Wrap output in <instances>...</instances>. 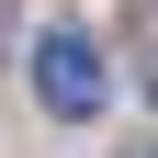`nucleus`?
Returning a JSON list of instances; mask_svg holds the SVG:
<instances>
[{
    "instance_id": "nucleus-1",
    "label": "nucleus",
    "mask_w": 158,
    "mask_h": 158,
    "mask_svg": "<svg viewBox=\"0 0 158 158\" xmlns=\"http://www.w3.org/2000/svg\"><path fill=\"white\" fill-rule=\"evenodd\" d=\"M102 90H113V68H102V45H90L79 23H56L45 45H34V102H45V113L90 124V113H102Z\"/></svg>"
},
{
    "instance_id": "nucleus-2",
    "label": "nucleus",
    "mask_w": 158,
    "mask_h": 158,
    "mask_svg": "<svg viewBox=\"0 0 158 158\" xmlns=\"http://www.w3.org/2000/svg\"><path fill=\"white\" fill-rule=\"evenodd\" d=\"M147 102H158V68H147Z\"/></svg>"
},
{
    "instance_id": "nucleus-3",
    "label": "nucleus",
    "mask_w": 158,
    "mask_h": 158,
    "mask_svg": "<svg viewBox=\"0 0 158 158\" xmlns=\"http://www.w3.org/2000/svg\"><path fill=\"white\" fill-rule=\"evenodd\" d=\"M0 23H11V0H0Z\"/></svg>"
}]
</instances>
